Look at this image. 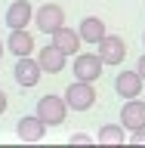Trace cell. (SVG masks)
Masks as SVG:
<instances>
[{
  "instance_id": "cell-1",
  "label": "cell",
  "mask_w": 145,
  "mask_h": 148,
  "mask_svg": "<svg viewBox=\"0 0 145 148\" xmlns=\"http://www.w3.org/2000/svg\"><path fill=\"white\" fill-rule=\"evenodd\" d=\"M68 102H65V96H53V92H46L43 99H37V117L43 120L46 127H62L65 117H68Z\"/></svg>"
},
{
  "instance_id": "cell-2",
  "label": "cell",
  "mask_w": 145,
  "mask_h": 148,
  "mask_svg": "<svg viewBox=\"0 0 145 148\" xmlns=\"http://www.w3.org/2000/svg\"><path fill=\"white\" fill-rule=\"evenodd\" d=\"M65 102H68L71 111H90L96 105V86L90 80L74 77V83H68V90H65Z\"/></svg>"
},
{
  "instance_id": "cell-3",
  "label": "cell",
  "mask_w": 145,
  "mask_h": 148,
  "mask_svg": "<svg viewBox=\"0 0 145 148\" xmlns=\"http://www.w3.org/2000/svg\"><path fill=\"white\" fill-rule=\"evenodd\" d=\"M102 68H105V62L99 59V53H77L74 65H71L74 77L77 80H90V83H96L102 77Z\"/></svg>"
},
{
  "instance_id": "cell-4",
  "label": "cell",
  "mask_w": 145,
  "mask_h": 148,
  "mask_svg": "<svg viewBox=\"0 0 145 148\" xmlns=\"http://www.w3.org/2000/svg\"><path fill=\"white\" fill-rule=\"evenodd\" d=\"M12 77H16L19 86L31 90V86H37V83H40V77H43V68H40V62H37L34 56H19L16 68H12Z\"/></svg>"
},
{
  "instance_id": "cell-5",
  "label": "cell",
  "mask_w": 145,
  "mask_h": 148,
  "mask_svg": "<svg viewBox=\"0 0 145 148\" xmlns=\"http://www.w3.org/2000/svg\"><path fill=\"white\" fill-rule=\"evenodd\" d=\"M96 49H99V59L105 65H111V68H118L124 59H127V43H124V37H118V34H105L96 43Z\"/></svg>"
},
{
  "instance_id": "cell-6",
  "label": "cell",
  "mask_w": 145,
  "mask_h": 148,
  "mask_svg": "<svg viewBox=\"0 0 145 148\" xmlns=\"http://www.w3.org/2000/svg\"><path fill=\"white\" fill-rule=\"evenodd\" d=\"M34 25L37 31H43V34H53L59 28L65 25V9L59 3H43V6L34 12Z\"/></svg>"
},
{
  "instance_id": "cell-7",
  "label": "cell",
  "mask_w": 145,
  "mask_h": 148,
  "mask_svg": "<svg viewBox=\"0 0 145 148\" xmlns=\"http://www.w3.org/2000/svg\"><path fill=\"white\" fill-rule=\"evenodd\" d=\"M37 62L43 68V74H62L65 71V62H68V56L59 49L56 43H46L37 49Z\"/></svg>"
},
{
  "instance_id": "cell-8",
  "label": "cell",
  "mask_w": 145,
  "mask_h": 148,
  "mask_svg": "<svg viewBox=\"0 0 145 148\" xmlns=\"http://www.w3.org/2000/svg\"><path fill=\"white\" fill-rule=\"evenodd\" d=\"M3 22H6V28H28L34 22V6H31L28 0H12L6 6Z\"/></svg>"
},
{
  "instance_id": "cell-9",
  "label": "cell",
  "mask_w": 145,
  "mask_h": 148,
  "mask_svg": "<svg viewBox=\"0 0 145 148\" xmlns=\"http://www.w3.org/2000/svg\"><path fill=\"white\" fill-rule=\"evenodd\" d=\"M145 86V77L139 71H120L114 77V92H118L120 99H136L139 92Z\"/></svg>"
},
{
  "instance_id": "cell-10",
  "label": "cell",
  "mask_w": 145,
  "mask_h": 148,
  "mask_svg": "<svg viewBox=\"0 0 145 148\" xmlns=\"http://www.w3.org/2000/svg\"><path fill=\"white\" fill-rule=\"evenodd\" d=\"M120 123L133 133V130L145 127V102L139 99H124V108H120Z\"/></svg>"
},
{
  "instance_id": "cell-11",
  "label": "cell",
  "mask_w": 145,
  "mask_h": 148,
  "mask_svg": "<svg viewBox=\"0 0 145 148\" xmlns=\"http://www.w3.org/2000/svg\"><path fill=\"white\" fill-rule=\"evenodd\" d=\"M16 133L22 142H40V139L46 136V123L37 114H25V117L16 123Z\"/></svg>"
},
{
  "instance_id": "cell-12",
  "label": "cell",
  "mask_w": 145,
  "mask_h": 148,
  "mask_svg": "<svg viewBox=\"0 0 145 148\" xmlns=\"http://www.w3.org/2000/svg\"><path fill=\"white\" fill-rule=\"evenodd\" d=\"M6 49L12 56H34V37L28 34V28H9V40H6Z\"/></svg>"
},
{
  "instance_id": "cell-13",
  "label": "cell",
  "mask_w": 145,
  "mask_h": 148,
  "mask_svg": "<svg viewBox=\"0 0 145 148\" xmlns=\"http://www.w3.org/2000/svg\"><path fill=\"white\" fill-rule=\"evenodd\" d=\"M49 37H53V43L59 46V49H62L65 56H77V53H80V43H83V40H80V34H77L74 28L62 25L59 31H53Z\"/></svg>"
},
{
  "instance_id": "cell-14",
  "label": "cell",
  "mask_w": 145,
  "mask_h": 148,
  "mask_svg": "<svg viewBox=\"0 0 145 148\" xmlns=\"http://www.w3.org/2000/svg\"><path fill=\"white\" fill-rule=\"evenodd\" d=\"M77 34H80L83 43H93V46H96L102 37L108 34V28H105V22H102L99 16H87L80 25H77Z\"/></svg>"
},
{
  "instance_id": "cell-15",
  "label": "cell",
  "mask_w": 145,
  "mask_h": 148,
  "mask_svg": "<svg viewBox=\"0 0 145 148\" xmlns=\"http://www.w3.org/2000/svg\"><path fill=\"white\" fill-rule=\"evenodd\" d=\"M96 139H99L102 145H124L127 142V127L124 123H105Z\"/></svg>"
},
{
  "instance_id": "cell-16",
  "label": "cell",
  "mask_w": 145,
  "mask_h": 148,
  "mask_svg": "<svg viewBox=\"0 0 145 148\" xmlns=\"http://www.w3.org/2000/svg\"><path fill=\"white\" fill-rule=\"evenodd\" d=\"M130 142H136V145H145V127L133 130V133H130Z\"/></svg>"
},
{
  "instance_id": "cell-17",
  "label": "cell",
  "mask_w": 145,
  "mask_h": 148,
  "mask_svg": "<svg viewBox=\"0 0 145 148\" xmlns=\"http://www.w3.org/2000/svg\"><path fill=\"white\" fill-rule=\"evenodd\" d=\"M71 142H77V145H87V142H93V139L87 136V133H74V136H71Z\"/></svg>"
},
{
  "instance_id": "cell-18",
  "label": "cell",
  "mask_w": 145,
  "mask_h": 148,
  "mask_svg": "<svg viewBox=\"0 0 145 148\" xmlns=\"http://www.w3.org/2000/svg\"><path fill=\"white\" fill-rule=\"evenodd\" d=\"M6 105H9V96L3 90H0V114H3V111H6Z\"/></svg>"
},
{
  "instance_id": "cell-19",
  "label": "cell",
  "mask_w": 145,
  "mask_h": 148,
  "mask_svg": "<svg viewBox=\"0 0 145 148\" xmlns=\"http://www.w3.org/2000/svg\"><path fill=\"white\" fill-rule=\"evenodd\" d=\"M136 71H139V74H142V77H145V53H142V56H139V65H136Z\"/></svg>"
},
{
  "instance_id": "cell-20",
  "label": "cell",
  "mask_w": 145,
  "mask_h": 148,
  "mask_svg": "<svg viewBox=\"0 0 145 148\" xmlns=\"http://www.w3.org/2000/svg\"><path fill=\"white\" fill-rule=\"evenodd\" d=\"M3 53H6V43H3V40H0V59H3Z\"/></svg>"
},
{
  "instance_id": "cell-21",
  "label": "cell",
  "mask_w": 145,
  "mask_h": 148,
  "mask_svg": "<svg viewBox=\"0 0 145 148\" xmlns=\"http://www.w3.org/2000/svg\"><path fill=\"white\" fill-rule=\"evenodd\" d=\"M142 43H145V31H142Z\"/></svg>"
}]
</instances>
